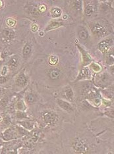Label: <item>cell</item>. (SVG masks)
I'll list each match as a JSON object with an SVG mask.
<instances>
[{"instance_id":"obj_1","label":"cell","mask_w":114,"mask_h":154,"mask_svg":"<svg viewBox=\"0 0 114 154\" xmlns=\"http://www.w3.org/2000/svg\"><path fill=\"white\" fill-rule=\"evenodd\" d=\"M42 118L46 123L50 125L55 124L58 120V116L55 113L49 112V111H46L43 113Z\"/></svg>"},{"instance_id":"obj_2","label":"cell","mask_w":114,"mask_h":154,"mask_svg":"<svg viewBox=\"0 0 114 154\" xmlns=\"http://www.w3.org/2000/svg\"><path fill=\"white\" fill-rule=\"evenodd\" d=\"M73 147L77 152L81 153V154L86 153L88 150V147L81 140H76L73 144Z\"/></svg>"},{"instance_id":"obj_3","label":"cell","mask_w":114,"mask_h":154,"mask_svg":"<svg viewBox=\"0 0 114 154\" xmlns=\"http://www.w3.org/2000/svg\"><path fill=\"white\" fill-rule=\"evenodd\" d=\"M93 33L98 36H103L106 34V30L105 28L100 24H96L92 28Z\"/></svg>"},{"instance_id":"obj_4","label":"cell","mask_w":114,"mask_h":154,"mask_svg":"<svg viewBox=\"0 0 114 154\" xmlns=\"http://www.w3.org/2000/svg\"><path fill=\"white\" fill-rule=\"evenodd\" d=\"M57 102L58 105H59L63 110H65V111L70 112V111H71L73 110V108H72V106H71V104H69L68 102H67L66 101L62 100H57Z\"/></svg>"},{"instance_id":"obj_5","label":"cell","mask_w":114,"mask_h":154,"mask_svg":"<svg viewBox=\"0 0 114 154\" xmlns=\"http://www.w3.org/2000/svg\"><path fill=\"white\" fill-rule=\"evenodd\" d=\"M110 42L109 40H103L101 42L98 44V49L100 50L102 53H105L108 50L110 46Z\"/></svg>"},{"instance_id":"obj_6","label":"cell","mask_w":114,"mask_h":154,"mask_svg":"<svg viewBox=\"0 0 114 154\" xmlns=\"http://www.w3.org/2000/svg\"><path fill=\"white\" fill-rule=\"evenodd\" d=\"M3 36L6 40H7L9 41L10 40L13 39L15 37V32L14 31L10 29H5L3 32H2Z\"/></svg>"},{"instance_id":"obj_7","label":"cell","mask_w":114,"mask_h":154,"mask_svg":"<svg viewBox=\"0 0 114 154\" xmlns=\"http://www.w3.org/2000/svg\"><path fill=\"white\" fill-rule=\"evenodd\" d=\"M27 78L26 76L23 73L21 74L20 75H19V76L17 77L16 80L17 85L19 86H21V87H23L27 84Z\"/></svg>"},{"instance_id":"obj_8","label":"cell","mask_w":114,"mask_h":154,"mask_svg":"<svg viewBox=\"0 0 114 154\" xmlns=\"http://www.w3.org/2000/svg\"><path fill=\"white\" fill-rule=\"evenodd\" d=\"M15 133L12 129H7L3 134V138L5 140H10L14 138Z\"/></svg>"},{"instance_id":"obj_9","label":"cell","mask_w":114,"mask_h":154,"mask_svg":"<svg viewBox=\"0 0 114 154\" xmlns=\"http://www.w3.org/2000/svg\"><path fill=\"white\" fill-rule=\"evenodd\" d=\"M77 47L78 48V49H79V50L80 51V52L82 53L83 64H85V65L86 64H88V63H90V59H91L90 56L87 54V53H86V52H85V51L84 50H82V48H81V47H79L78 45H77Z\"/></svg>"},{"instance_id":"obj_10","label":"cell","mask_w":114,"mask_h":154,"mask_svg":"<svg viewBox=\"0 0 114 154\" xmlns=\"http://www.w3.org/2000/svg\"><path fill=\"white\" fill-rule=\"evenodd\" d=\"M19 64V60L17 59V58L16 57H13L12 58H11V59L9 60L7 64L8 66L11 69L13 70V69H15V68L17 67Z\"/></svg>"},{"instance_id":"obj_11","label":"cell","mask_w":114,"mask_h":154,"mask_svg":"<svg viewBox=\"0 0 114 154\" xmlns=\"http://www.w3.org/2000/svg\"><path fill=\"white\" fill-rule=\"evenodd\" d=\"M62 23L61 22H56V21H53L52 22H50L49 24V25L47 26V28H46V30H53V29H55L58 28V27L62 26Z\"/></svg>"},{"instance_id":"obj_12","label":"cell","mask_w":114,"mask_h":154,"mask_svg":"<svg viewBox=\"0 0 114 154\" xmlns=\"http://www.w3.org/2000/svg\"><path fill=\"white\" fill-rule=\"evenodd\" d=\"M49 76H50V78L52 80H56V79L59 78V76H60V72L57 69H52L50 70Z\"/></svg>"},{"instance_id":"obj_13","label":"cell","mask_w":114,"mask_h":154,"mask_svg":"<svg viewBox=\"0 0 114 154\" xmlns=\"http://www.w3.org/2000/svg\"><path fill=\"white\" fill-rule=\"evenodd\" d=\"M30 52H31V46L29 44H25V46H24L23 50V55L24 58L27 59L30 55Z\"/></svg>"},{"instance_id":"obj_14","label":"cell","mask_w":114,"mask_h":154,"mask_svg":"<svg viewBox=\"0 0 114 154\" xmlns=\"http://www.w3.org/2000/svg\"><path fill=\"white\" fill-rule=\"evenodd\" d=\"M78 36H79L80 40H85L87 39L88 36V34L87 31L85 29H82L78 32Z\"/></svg>"},{"instance_id":"obj_15","label":"cell","mask_w":114,"mask_h":154,"mask_svg":"<svg viewBox=\"0 0 114 154\" xmlns=\"http://www.w3.org/2000/svg\"><path fill=\"white\" fill-rule=\"evenodd\" d=\"M94 12V7L90 4H88L85 8V14L87 16H90Z\"/></svg>"},{"instance_id":"obj_16","label":"cell","mask_w":114,"mask_h":154,"mask_svg":"<svg viewBox=\"0 0 114 154\" xmlns=\"http://www.w3.org/2000/svg\"><path fill=\"white\" fill-rule=\"evenodd\" d=\"M51 13L53 17H58L61 14V11L59 8H53L51 11Z\"/></svg>"},{"instance_id":"obj_17","label":"cell","mask_w":114,"mask_h":154,"mask_svg":"<svg viewBox=\"0 0 114 154\" xmlns=\"http://www.w3.org/2000/svg\"><path fill=\"white\" fill-rule=\"evenodd\" d=\"M65 94V96H66V98L68 100H69L71 101L73 100V92L71 88L67 90Z\"/></svg>"},{"instance_id":"obj_18","label":"cell","mask_w":114,"mask_h":154,"mask_svg":"<svg viewBox=\"0 0 114 154\" xmlns=\"http://www.w3.org/2000/svg\"><path fill=\"white\" fill-rule=\"evenodd\" d=\"M57 62H58V58H57V56H52L49 59V63L50 64H52V65L57 64Z\"/></svg>"},{"instance_id":"obj_19","label":"cell","mask_w":114,"mask_h":154,"mask_svg":"<svg viewBox=\"0 0 114 154\" xmlns=\"http://www.w3.org/2000/svg\"><path fill=\"white\" fill-rule=\"evenodd\" d=\"M88 75H89V70H88L87 68H84V69L82 70L78 78H82L85 76H88Z\"/></svg>"},{"instance_id":"obj_20","label":"cell","mask_w":114,"mask_h":154,"mask_svg":"<svg viewBox=\"0 0 114 154\" xmlns=\"http://www.w3.org/2000/svg\"><path fill=\"white\" fill-rule=\"evenodd\" d=\"M26 100L29 104H32L35 102V97L32 94H29L26 97Z\"/></svg>"},{"instance_id":"obj_21","label":"cell","mask_w":114,"mask_h":154,"mask_svg":"<svg viewBox=\"0 0 114 154\" xmlns=\"http://www.w3.org/2000/svg\"><path fill=\"white\" fill-rule=\"evenodd\" d=\"M21 124L24 127H25L27 129H29V130H31V129L32 128V127H33V125H32L31 123H30L29 122L25 121V122H21Z\"/></svg>"},{"instance_id":"obj_22","label":"cell","mask_w":114,"mask_h":154,"mask_svg":"<svg viewBox=\"0 0 114 154\" xmlns=\"http://www.w3.org/2000/svg\"><path fill=\"white\" fill-rule=\"evenodd\" d=\"M74 6L76 10L80 11L81 10V2L80 1H75L74 2Z\"/></svg>"},{"instance_id":"obj_23","label":"cell","mask_w":114,"mask_h":154,"mask_svg":"<svg viewBox=\"0 0 114 154\" xmlns=\"http://www.w3.org/2000/svg\"><path fill=\"white\" fill-rule=\"evenodd\" d=\"M107 64H111L113 63V54H109L107 58Z\"/></svg>"},{"instance_id":"obj_24","label":"cell","mask_w":114,"mask_h":154,"mask_svg":"<svg viewBox=\"0 0 114 154\" xmlns=\"http://www.w3.org/2000/svg\"><path fill=\"white\" fill-rule=\"evenodd\" d=\"M15 23H16V21L13 18H8L7 20V25L9 26H14Z\"/></svg>"},{"instance_id":"obj_25","label":"cell","mask_w":114,"mask_h":154,"mask_svg":"<svg viewBox=\"0 0 114 154\" xmlns=\"http://www.w3.org/2000/svg\"><path fill=\"white\" fill-rule=\"evenodd\" d=\"M92 68H93V70H94L96 72H98L100 71L101 70V68L99 65H98L97 64H95V63H93L92 64Z\"/></svg>"},{"instance_id":"obj_26","label":"cell","mask_w":114,"mask_h":154,"mask_svg":"<svg viewBox=\"0 0 114 154\" xmlns=\"http://www.w3.org/2000/svg\"><path fill=\"white\" fill-rule=\"evenodd\" d=\"M38 10L41 13H44L46 11V6H45L44 4H41V5H40L39 7H38Z\"/></svg>"},{"instance_id":"obj_27","label":"cell","mask_w":114,"mask_h":154,"mask_svg":"<svg viewBox=\"0 0 114 154\" xmlns=\"http://www.w3.org/2000/svg\"><path fill=\"white\" fill-rule=\"evenodd\" d=\"M17 108H18L19 109H20V110L23 109L24 108H25V106H24L23 103L21 102L17 103Z\"/></svg>"},{"instance_id":"obj_28","label":"cell","mask_w":114,"mask_h":154,"mask_svg":"<svg viewBox=\"0 0 114 154\" xmlns=\"http://www.w3.org/2000/svg\"><path fill=\"white\" fill-rule=\"evenodd\" d=\"M7 78L5 76H0V84H4L7 81Z\"/></svg>"},{"instance_id":"obj_29","label":"cell","mask_w":114,"mask_h":154,"mask_svg":"<svg viewBox=\"0 0 114 154\" xmlns=\"http://www.w3.org/2000/svg\"><path fill=\"white\" fill-rule=\"evenodd\" d=\"M7 67L6 66H4L3 70H2V74L3 76L6 75V74H7Z\"/></svg>"},{"instance_id":"obj_30","label":"cell","mask_w":114,"mask_h":154,"mask_svg":"<svg viewBox=\"0 0 114 154\" xmlns=\"http://www.w3.org/2000/svg\"><path fill=\"white\" fill-rule=\"evenodd\" d=\"M1 103H2V105H4V106H6V105H7V99L5 98V99H4V100H2L1 101Z\"/></svg>"},{"instance_id":"obj_31","label":"cell","mask_w":114,"mask_h":154,"mask_svg":"<svg viewBox=\"0 0 114 154\" xmlns=\"http://www.w3.org/2000/svg\"><path fill=\"white\" fill-rule=\"evenodd\" d=\"M19 128V130L20 133H21V134H22V135L25 134H26V133H27V132H26V131H25L24 129H22V128Z\"/></svg>"},{"instance_id":"obj_32","label":"cell","mask_w":114,"mask_h":154,"mask_svg":"<svg viewBox=\"0 0 114 154\" xmlns=\"http://www.w3.org/2000/svg\"><path fill=\"white\" fill-rule=\"evenodd\" d=\"M10 122V118L8 116H6V118H4V122L5 123H7V122Z\"/></svg>"},{"instance_id":"obj_33","label":"cell","mask_w":114,"mask_h":154,"mask_svg":"<svg viewBox=\"0 0 114 154\" xmlns=\"http://www.w3.org/2000/svg\"><path fill=\"white\" fill-rule=\"evenodd\" d=\"M32 30H33V31H34V32H35V31H36V30L38 29V26L36 25V24H34V25L32 26Z\"/></svg>"},{"instance_id":"obj_34","label":"cell","mask_w":114,"mask_h":154,"mask_svg":"<svg viewBox=\"0 0 114 154\" xmlns=\"http://www.w3.org/2000/svg\"><path fill=\"white\" fill-rule=\"evenodd\" d=\"M2 6H3V2H2V1H0V7H2Z\"/></svg>"},{"instance_id":"obj_35","label":"cell","mask_w":114,"mask_h":154,"mask_svg":"<svg viewBox=\"0 0 114 154\" xmlns=\"http://www.w3.org/2000/svg\"><path fill=\"white\" fill-rule=\"evenodd\" d=\"M1 120H2V118L0 117V121H1Z\"/></svg>"}]
</instances>
